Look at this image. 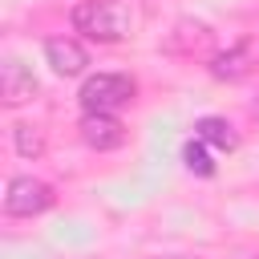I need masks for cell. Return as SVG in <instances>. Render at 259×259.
Instances as JSON below:
<instances>
[{"label":"cell","mask_w":259,"mask_h":259,"mask_svg":"<svg viewBox=\"0 0 259 259\" xmlns=\"http://www.w3.org/2000/svg\"><path fill=\"white\" fill-rule=\"evenodd\" d=\"M194 138H202L206 146H214V150H235L239 146V134H235V125L227 121V117H198V125H194Z\"/></svg>","instance_id":"7"},{"label":"cell","mask_w":259,"mask_h":259,"mask_svg":"<svg viewBox=\"0 0 259 259\" xmlns=\"http://www.w3.org/2000/svg\"><path fill=\"white\" fill-rule=\"evenodd\" d=\"M77 130H81V142H85L89 150H97V154H105V150H121L125 138H130L125 125H121L113 113H81Z\"/></svg>","instance_id":"4"},{"label":"cell","mask_w":259,"mask_h":259,"mask_svg":"<svg viewBox=\"0 0 259 259\" xmlns=\"http://www.w3.org/2000/svg\"><path fill=\"white\" fill-rule=\"evenodd\" d=\"M210 40V28L202 24V20H178L174 24V36L166 40V49L170 53H190V49H198V45H206Z\"/></svg>","instance_id":"9"},{"label":"cell","mask_w":259,"mask_h":259,"mask_svg":"<svg viewBox=\"0 0 259 259\" xmlns=\"http://www.w3.org/2000/svg\"><path fill=\"white\" fill-rule=\"evenodd\" d=\"M53 206V186L32 178V174H16L8 178V190H4V214L12 219H36Z\"/></svg>","instance_id":"3"},{"label":"cell","mask_w":259,"mask_h":259,"mask_svg":"<svg viewBox=\"0 0 259 259\" xmlns=\"http://www.w3.org/2000/svg\"><path fill=\"white\" fill-rule=\"evenodd\" d=\"M182 162H186V170L198 174V178H210V174H214V158H210V146H206L202 138H194V142L182 146Z\"/></svg>","instance_id":"10"},{"label":"cell","mask_w":259,"mask_h":259,"mask_svg":"<svg viewBox=\"0 0 259 259\" xmlns=\"http://www.w3.org/2000/svg\"><path fill=\"white\" fill-rule=\"evenodd\" d=\"M12 146H16V154H20V158H32V162H36V158L45 154V134H40L36 125L20 121V125L12 130Z\"/></svg>","instance_id":"11"},{"label":"cell","mask_w":259,"mask_h":259,"mask_svg":"<svg viewBox=\"0 0 259 259\" xmlns=\"http://www.w3.org/2000/svg\"><path fill=\"white\" fill-rule=\"evenodd\" d=\"M45 61H49V69L57 77H81L89 69V53L73 36H49L45 40Z\"/></svg>","instance_id":"5"},{"label":"cell","mask_w":259,"mask_h":259,"mask_svg":"<svg viewBox=\"0 0 259 259\" xmlns=\"http://www.w3.org/2000/svg\"><path fill=\"white\" fill-rule=\"evenodd\" d=\"M247 45H235V49H227V53H214L210 57V77H219V81H239V77H247Z\"/></svg>","instance_id":"8"},{"label":"cell","mask_w":259,"mask_h":259,"mask_svg":"<svg viewBox=\"0 0 259 259\" xmlns=\"http://www.w3.org/2000/svg\"><path fill=\"white\" fill-rule=\"evenodd\" d=\"M255 259H259V255H255Z\"/></svg>","instance_id":"12"},{"label":"cell","mask_w":259,"mask_h":259,"mask_svg":"<svg viewBox=\"0 0 259 259\" xmlns=\"http://www.w3.org/2000/svg\"><path fill=\"white\" fill-rule=\"evenodd\" d=\"M69 20H73V32L97 45H117L134 32V12L121 0H81L73 4Z\"/></svg>","instance_id":"1"},{"label":"cell","mask_w":259,"mask_h":259,"mask_svg":"<svg viewBox=\"0 0 259 259\" xmlns=\"http://www.w3.org/2000/svg\"><path fill=\"white\" fill-rule=\"evenodd\" d=\"M134 93H138V81L130 73H93V77H85L77 97H81L85 113H113V109L130 105Z\"/></svg>","instance_id":"2"},{"label":"cell","mask_w":259,"mask_h":259,"mask_svg":"<svg viewBox=\"0 0 259 259\" xmlns=\"http://www.w3.org/2000/svg\"><path fill=\"white\" fill-rule=\"evenodd\" d=\"M32 93H36L32 69L24 61H16V57H4V65H0V97H4V105H24V101H32Z\"/></svg>","instance_id":"6"}]
</instances>
